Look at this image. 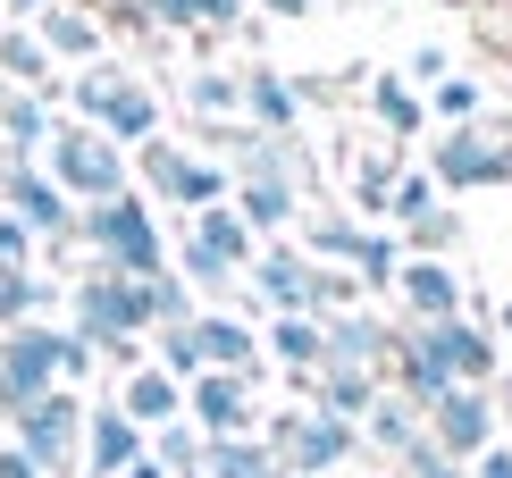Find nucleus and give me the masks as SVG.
Listing matches in <instances>:
<instances>
[{"mask_svg": "<svg viewBox=\"0 0 512 478\" xmlns=\"http://www.w3.org/2000/svg\"><path fill=\"white\" fill-rule=\"evenodd\" d=\"M34 34H42V51H51V59H93L101 51V17L68 9V0H51V9L34 17Z\"/></svg>", "mask_w": 512, "mask_h": 478, "instance_id": "16", "label": "nucleus"}, {"mask_svg": "<svg viewBox=\"0 0 512 478\" xmlns=\"http://www.w3.org/2000/svg\"><path fill=\"white\" fill-rule=\"evenodd\" d=\"M244 110L261 118V135H294V118H303V93H294L277 68H252V76H244Z\"/></svg>", "mask_w": 512, "mask_h": 478, "instance_id": "17", "label": "nucleus"}, {"mask_svg": "<svg viewBox=\"0 0 512 478\" xmlns=\"http://www.w3.org/2000/svg\"><path fill=\"white\" fill-rule=\"evenodd\" d=\"M17 420V453H26L34 470H76L84 462V395H42V403H26V411H9Z\"/></svg>", "mask_w": 512, "mask_h": 478, "instance_id": "5", "label": "nucleus"}, {"mask_svg": "<svg viewBox=\"0 0 512 478\" xmlns=\"http://www.w3.org/2000/svg\"><path fill=\"white\" fill-rule=\"evenodd\" d=\"M51 302V286L42 277H26V269H0V328H17L26 311H42Z\"/></svg>", "mask_w": 512, "mask_h": 478, "instance_id": "26", "label": "nucleus"}, {"mask_svg": "<svg viewBox=\"0 0 512 478\" xmlns=\"http://www.w3.org/2000/svg\"><path fill=\"white\" fill-rule=\"evenodd\" d=\"M143 185L168 193V202H185V210H210V202L227 193V177H219L210 160H185V151H177V143H160V135L143 143Z\"/></svg>", "mask_w": 512, "mask_h": 478, "instance_id": "8", "label": "nucleus"}, {"mask_svg": "<svg viewBox=\"0 0 512 478\" xmlns=\"http://www.w3.org/2000/svg\"><path fill=\"white\" fill-rule=\"evenodd\" d=\"M412 84H445V51L429 42V51H412Z\"/></svg>", "mask_w": 512, "mask_h": 478, "instance_id": "38", "label": "nucleus"}, {"mask_svg": "<svg viewBox=\"0 0 512 478\" xmlns=\"http://www.w3.org/2000/svg\"><path fill=\"white\" fill-rule=\"evenodd\" d=\"M160 361H168V378H202V344H194V319H185V328H160Z\"/></svg>", "mask_w": 512, "mask_h": 478, "instance_id": "30", "label": "nucleus"}, {"mask_svg": "<svg viewBox=\"0 0 512 478\" xmlns=\"http://www.w3.org/2000/svg\"><path fill=\"white\" fill-rule=\"evenodd\" d=\"M42 9H51V0H0V17H9V26H34Z\"/></svg>", "mask_w": 512, "mask_h": 478, "instance_id": "39", "label": "nucleus"}, {"mask_svg": "<svg viewBox=\"0 0 512 478\" xmlns=\"http://www.w3.org/2000/svg\"><path fill=\"white\" fill-rule=\"evenodd\" d=\"M0 135H9V151L51 143V110H42V93H26V84H0Z\"/></svg>", "mask_w": 512, "mask_h": 478, "instance_id": "20", "label": "nucleus"}, {"mask_svg": "<svg viewBox=\"0 0 512 478\" xmlns=\"http://www.w3.org/2000/svg\"><path fill=\"white\" fill-rule=\"evenodd\" d=\"M135 462H143V428L126 420L118 403L84 411V470H93V478H126Z\"/></svg>", "mask_w": 512, "mask_h": 478, "instance_id": "11", "label": "nucleus"}, {"mask_svg": "<svg viewBox=\"0 0 512 478\" xmlns=\"http://www.w3.org/2000/svg\"><path fill=\"white\" fill-rule=\"evenodd\" d=\"M84 235L101 244V269H118V277H160V269H168L160 227H152V210H143V193L93 202V210H84Z\"/></svg>", "mask_w": 512, "mask_h": 478, "instance_id": "3", "label": "nucleus"}, {"mask_svg": "<svg viewBox=\"0 0 512 478\" xmlns=\"http://www.w3.org/2000/svg\"><path fill=\"white\" fill-rule=\"evenodd\" d=\"M277 453H286L294 478H336L361 453V428L328 420V411H286V420H277Z\"/></svg>", "mask_w": 512, "mask_h": 478, "instance_id": "6", "label": "nucleus"}, {"mask_svg": "<svg viewBox=\"0 0 512 478\" xmlns=\"http://www.w3.org/2000/svg\"><path fill=\"white\" fill-rule=\"evenodd\" d=\"M395 286H403V302H412L420 319H454V269H445V260H412Z\"/></svg>", "mask_w": 512, "mask_h": 478, "instance_id": "24", "label": "nucleus"}, {"mask_svg": "<svg viewBox=\"0 0 512 478\" xmlns=\"http://www.w3.org/2000/svg\"><path fill=\"white\" fill-rule=\"evenodd\" d=\"M194 244L219 260L227 277H236V269H252V227L236 219V210H202V219H194Z\"/></svg>", "mask_w": 512, "mask_h": 478, "instance_id": "18", "label": "nucleus"}, {"mask_svg": "<svg viewBox=\"0 0 512 478\" xmlns=\"http://www.w3.org/2000/svg\"><path fill=\"white\" fill-rule=\"evenodd\" d=\"M76 328L93 353H135V328H152V302H143V277H118V269H93L76 286Z\"/></svg>", "mask_w": 512, "mask_h": 478, "instance_id": "2", "label": "nucleus"}, {"mask_svg": "<svg viewBox=\"0 0 512 478\" xmlns=\"http://www.w3.org/2000/svg\"><path fill=\"white\" fill-rule=\"evenodd\" d=\"M353 269L370 277V286H395V277H403V269H395V244H387V235H353Z\"/></svg>", "mask_w": 512, "mask_h": 478, "instance_id": "29", "label": "nucleus"}, {"mask_svg": "<svg viewBox=\"0 0 512 478\" xmlns=\"http://www.w3.org/2000/svg\"><path fill=\"white\" fill-rule=\"evenodd\" d=\"M429 328H437V344H445V361H454V378H462V386L496 369V336H479L471 319H429Z\"/></svg>", "mask_w": 512, "mask_h": 478, "instance_id": "21", "label": "nucleus"}, {"mask_svg": "<svg viewBox=\"0 0 512 478\" xmlns=\"http://www.w3.org/2000/svg\"><path fill=\"white\" fill-rule=\"evenodd\" d=\"M42 177L93 210V202H118L126 193V151L101 135V126H51V168H42Z\"/></svg>", "mask_w": 512, "mask_h": 478, "instance_id": "1", "label": "nucleus"}, {"mask_svg": "<svg viewBox=\"0 0 512 478\" xmlns=\"http://www.w3.org/2000/svg\"><path fill=\"white\" fill-rule=\"evenodd\" d=\"M185 101H194L202 118H227V110H244V84L236 76H194V84H185Z\"/></svg>", "mask_w": 512, "mask_h": 478, "instance_id": "27", "label": "nucleus"}, {"mask_svg": "<svg viewBox=\"0 0 512 478\" xmlns=\"http://www.w3.org/2000/svg\"><path fill=\"white\" fill-rule=\"evenodd\" d=\"M429 177H437V193H471V185L512 177V135H487V126H445Z\"/></svg>", "mask_w": 512, "mask_h": 478, "instance_id": "7", "label": "nucleus"}, {"mask_svg": "<svg viewBox=\"0 0 512 478\" xmlns=\"http://www.w3.org/2000/svg\"><path fill=\"white\" fill-rule=\"evenodd\" d=\"M479 478H512V453H479Z\"/></svg>", "mask_w": 512, "mask_h": 478, "instance_id": "41", "label": "nucleus"}, {"mask_svg": "<svg viewBox=\"0 0 512 478\" xmlns=\"http://www.w3.org/2000/svg\"><path fill=\"white\" fill-rule=\"evenodd\" d=\"M202 478H286L252 437H210L202 445Z\"/></svg>", "mask_w": 512, "mask_h": 478, "instance_id": "25", "label": "nucleus"}, {"mask_svg": "<svg viewBox=\"0 0 512 478\" xmlns=\"http://www.w3.org/2000/svg\"><path fill=\"white\" fill-rule=\"evenodd\" d=\"M76 110L101 126L110 143H152V126H160V101H152V84H135L126 68H84L76 76Z\"/></svg>", "mask_w": 512, "mask_h": 478, "instance_id": "4", "label": "nucleus"}, {"mask_svg": "<svg viewBox=\"0 0 512 478\" xmlns=\"http://www.w3.org/2000/svg\"><path fill=\"white\" fill-rule=\"evenodd\" d=\"M185 411L202 420V437H244L252 428V378H236V369H202L194 395H185Z\"/></svg>", "mask_w": 512, "mask_h": 478, "instance_id": "10", "label": "nucleus"}, {"mask_svg": "<svg viewBox=\"0 0 512 478\" xmlns=\"http://www.w3.org/2000/svg\"><path fill=\"white\" fill-rule=\"evenodd\" d=\"M504 403H512V395H504Z\"/></svg>", "mask_w": 512, "mask_h": 478, "instance_id": "44", "label": "nucleus"}, {"mask_svg": "<svg viewBox=\"0 0 512 478\" xmlns=\"http://www.w3.org/2000/svg\"><path fill=\"white\" fill-rule=\"evenodd\" d=\"M252 286H261V302H277V311H311L319 319V269L303 252H286V244L261 252V260H252Z\"/></svg>", "mask_w": 512, "mask_h": 478, "instance_id": "12", "label": "nucleus"}, {"mask_svg": "<svg viewBox=\"0 0 512 478\" xmlns=\"http://www.w3.org/2000/svg\"><path fill=\"white\" fill-rule=\"evenodd\" d=\"M378 118H387L395 126V135H412V126H420V101H412V84H403V76H378Z\"/></svg>", "mask_w": 512, "mask_h": 478, "instance_id": "28", "label": "nucleus"}, {"mask_svg": "<svg viewBox=\"0 0 512 478\" xmlns=\"http://www.w3.org/2000/svg\"><path fill=\"white\" fill-rule=\"evenodd\" d=\"M387 202L403 210V219H429V210H437V177H395Z\"/></svg>", "mask_w": 512, "mask_h": 478, "instance_id": "31", "label": "nucleus"}, {"mask_svg": "<svg viewBox=\"0 0 512 478\" xmlns=\"http://www.w3.org/2000/svg\"><path fill=\"white\" fill-rule=\"evenodd\" d=\"M194 9H202V26H219V34L244 26V0H194Z\"/></svg>", "mask_w": 512, "mask_h": 478, "instance_id": "37", "label": "nucleus"}, {"mask_svg": "<svg viewBox=\"0 0 512 478\" xmlns=\"http://www.w3.org/2000/svg\"><path fill=\"white\" fill-rule=\"evenodd\" d=\"M269 353L294 361V369H319V361H328V336H319L311 311H277V319H269Z\"/></svg>", "mask_w": 512, "mask_h": 478, "instance_id": "23", "label": "nucleus"}, {"mask_svg": "<svg viewBox=\"0 0 512 478\" xmlns=\"http://www.w3.org/2000/svg\"><path fill=\"white\" fill-rule=\"evenodd\" d=\"M118 411H126L135 428H168V420L185 411V386L168 378V369H135V378H126V395H118Z\"/></svg>", "mask_w": 512, "mask_h": 478, "instance_id": "15", "label": "nucleus"}, {"mask_svg": "<svg viewBox=\"0 0 512 478\" xmlns=\"http://www.w3.org/2000/svg\"><path fill=\"white\" fill-rule=\"evenodd\" d=\"M0 478H42V470H34V462H26L17 445H9V453H0Z\"/></svg>", "mask_w": 512, "mask_h": 478, "instance_id": "40", "label": "nucleus"}, {"mask_svg": "<svg viewBox=\"0 0 512 478\" xmlns=\"http://www.w3.org/2000/svg\"><path fill=\"white\" fill-rule=\"evenodd\" d=\"M143 17H152V26H202L194 0H143Z\"/></svg>", "mask_w": 512, "mask_h": 478, "instance_id": "35", "label": "nucleus"}, {"mask_svg": "<svg viewBox=\"0 0 512 478\" xmlns=\"http://www.w3.org/2000/svg\"><path fill=\"white\" fill-rule=\"evenodd\" d=\"M126 478H168V470H160V462H152V453H143V462H135V470H126Z\"/></svg>", "mask_w": 512, "mask_h": 478, "instance_id": "43", "label": "nucleus"}, {"mask_svg": "<svg viewBox=\"0 0 512 478\" xmlns=\"http://www.w3.org/2000/svg\"><path fill=\"white\" fill-rule=\"evenodd\" d=\"M269 17H311V0H261Z\"/></svg>", "mask_w": 512, "mask_h": 478, "instance_id": "42", "label": "nucleus"}, {"mask_svg": "<svg viewBox=\"0 0 512 478\" xmlns=\"http://www.w3.org/2000/svg\"><path fill=\"white\" fill-rule=\"evenodd\" d=\"M437 118H479V84L471 76H445L437 84Z\"/></svg>", "mask_w": 512, "mask_h": 478, "instance_id": "32", "label": "nucleus"}, {"mask_svg": "<svg viewBox=\"0 0 512 478\" xmlns=\"http://www.w3.org/2000/svg\"><path fill=\"white\" fill-rule=\"evenodd\" d=\"M429 437L445 462H462V453H487V437H496V403L471 395V386H445V395L429 403Z\"/></svg>", "mask_w": 512, "mask_h": 478, "instance_id": "9", "label": "nucleus"}, {"mask_svg": "<svg viewBox=\"0 0 512 478\" xmlns=\"http://www.w3.org/2000/svg\"><path fill=\"white\" fill-rule=\"evenodd\" d=\"M311 244H319V252H353V219H319Z\"/></svg>", "mask_w": 512, "mask_h": 478, "instance_id": "36", "label": "nucleus"}, {"mask_svg": "<svg viewBox=\"0 0 512 478\" xmlns=\"http://www.w3.org/2000/svg\"><path fill=\"white\" fill-rule=\"evenodd\" d=\"M361 428H370V445H387L395 462H403V453L420 445V403L412 395H378L370 411H361Z\"/></svg>", "mask_w": 512, "mask_h": 478, "instance_id": "19", "label": "nucleus"}, {"mask_svg": "<svg viewBox=\"0 0 512 478\" xmlns=\"http://www.w3.org/2000/svg\"><path fill=\"white\" fill-rule=\"evenodd\" d=\"M9 219H26V227H42V235H68L76 210H68V193L42 177V168H9Z\"/></svg>", "mask_w": 512, "mask_h": 478, "instance_id": "13", "label": "nucleus"}, {"mask_svg": "<svg viewBox=\"0 0 512 478\" xmlns=\"http://www.w3.org/2000/svg\"><path fill=\"white\" fill-rule=\"evenodd\" d=\"M34 260V227L26 219H0V269H26Z\"/></svg>", "mask_w": 512, "mask_h": 478, "instance_id": "33", "label": "nucleus"}, {"mask_svg": "<svg viewBox=\"0 0 512 478\" xmlns=\"http://www.w3.org/2000/svg\"><path fill=\"white\" fill-rule=\"evenodd\" d=\"M0 76H9V84H26V93H51V51H42V34L0 26Z\"/></svg>", "mask_w": 512, "mask_h": 478, "instance_id": "22", "label": "nucleus"}, {"mask_svg": "<svg viewBox=\"0 0 512 478\" xmlns=\"http://www.w3.org/2000/svg\"><path fill=\"white\" fill-rule=\"evenodd\" d=\"M177 277H194V286H219V294H227V269H219V260H210L202 244H185V260H177Z\"/></svg>", "mask_w": 512, "mask_h": 478, "instance_id": "34", "label": "nucleus"}, {"mask_svg": "<svg viewBox=\"0 0 512 478\" xmlns=\"http://www.w3.org/2000/svg\"><path fill=\"white\" fill-rule=\"evenodd\" d=\"M194 344H202V369H236V378H252L261 369V344H252V328L244 319H194Z\"/></svg>", "mask_w": 512, "mask_h": 478, "instance_id": "14", "label": "nucleus"}]
</instances>
